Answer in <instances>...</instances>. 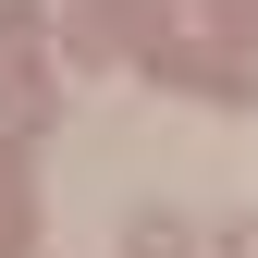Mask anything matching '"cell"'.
<instances>
[{
	"instance_id": "obj_1",
	"label": "cell",
	"mask_w": 258,
	"mask_h": 258,
	"mask_svg": "<svg viewBox=\"0 0 258 258\" xmlns=\"http://www.w3.org/2000/svg\"><path fill=\"white\" fill-rule=\"evenodd\" d=\"M123 258H197V246H184L172 209H148V221H123Z\"/></svg>"
},
{
	"instance_id": "obj_2",
	"label": "cell",
	"mask_w": 258,
	"mask_h": 258,
	"mask_svg": "<svg viewBox=\"0 0 258 258\" xmlns=\"http://www.w3.org/2000/svg\"><path fill=\"white\" fill-rule=\"evenodd\" d=\"M221 258H258V221H246V234H221Z\"/></svg>"
}]
</instances>
